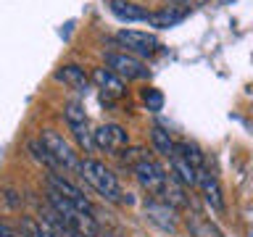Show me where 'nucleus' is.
I'll use <instances>...</instances> for the list:
<instances>
[{
  "label": "nucleus",
  "mask_w": 253,
  "mask_h": 237,
  "mask_svg": "<svg viewBox=\"0 0 253 237\" xmlns=\"http://www.w3.org/2000/svg\"><path fill=\"white\" fill-rule=\"evenodd\" d=\"M45 195H47V203H50L55 211H58L61 221H63L69 229H74V232L84 235V237H98L100 227H98V221L92 219V213L82 211L79 205H74L69 198H63L58 190H53V187H47Z\"/></svg>",
  "instance_id": "nucleus-1"
},
{
  "label": "nucleus",
  "mask_w": 253,
  "mask_h": 237,
  "mask_svg": "<svg viewBox=\"0 0 253 237\" xmlns=\"http://www.w3.org/2000/svg\"><path fill=\"white\" fill-rule=\"evenodd\" d=\"M79 177H82L98 195L106 198V200H122V187H119V179H116V174L111 171V169H106V163L95 161V158H84Z\"/></svg>",
  "instance_id": "nucleus-2"
},
{
  "label": "nucleus",
  "mask_w": 253,
  "mask_h": 237,
  "mask_svg": "<svg viewBox=\"0 0 253 237\" xmlns=\"http://www.w3.org/2000/svg\"><path fill=\"white\" fill-rule=\"evenodd\" d=\"M40 140L47 145V150L53 153V158L58 161V166L63 171H82V161L84 158H79L77 153H74V148L69 145L66 140L61 137L58 132H53V129H42V134H40Z\"/></svg>",
  "instance_id": "nucleus-3"
},
{
  "label": "nucleus",
  "mask_w": 253,
  "mask_h": 237,
  "mask_svg": "<svg viewBox=\"0 0 253 237\" xmlns=\"http://www.w3.org/2000/svg\"><path fill=\"white\" fill-rule=\"evenodd\" d=\"M132 171H134V177H137V182L142 185V190H148V193H153V195H164L166 185H169V177H166L164 166L158 161L145 156L142 161H137L132 166Z\"/></svg>",
  "instance_id": "nucleus-4"
},
{
  "label": "nucleus",
  "mask_w": 253,
  "mask_h": 237,
  "mask_svg": "<svg viewBox=\"0 0 253 237\" xmlns=\"http://www.w3.org/2000/svg\"><path fill=\"white\" fill-rule=\"evenodd\" d=\"M106 66L111 71H116L122 79H145L148 66L142 63V58L132 53H106Z\"/></svg>",
  "instance_id": "nucleus-5"
},
{
  "label": "nucleus",
  "mask_w": 253,
  "mask_h": 237,
  "mask_svg": "<svg viewBox=\"0 0 253 237\" xmlns=\"http://www.w3.org/2000/svg\"><path fill=\"white\" fill-rule=\"evenodd\" d=\"M126 145H129V134L124 132V126L103 124V126L95 129V148L106 150V153H111V156H119Z\"/></svg>",
  "instance_id": "nucleus-6"
},
{
  "label": "nucleus",
  "mask_w": 253,
  "mask_h": 237,
  "mask_svg": "<svg viewBox=\"0 0 253 237\" xmlns=\"http://www.w3.org/2000/svg\"><path fill=\"white\" fill-rule=\"evenodd\" d=\"M116 40L122 42L132 55H153L158 47V37L150 35V32H137V29H122L116 35Z\"/></svg>",
  "instance_id": "nucleus-7"
},
{
  "label": "nucleus",
  "mask_w": 253,
  "mask_h": 237,
  "mask_svg": "<svg viewBox=\"0 0 253 237\" xmlns=\"http://www.w3.org/2000/svg\"><path fill=\"white\" fill-rule=\"evenodd\" d=\"M145 216L153 221L156 227H161L164 232H177L179 227V213L174 205H169L166 200H145Z\"/></svg>",
  "instance_id": "nucleus-8"
},
{
  "label": "nucleus",
  "mask_w": 253,
  "mask_h": 237,
  "mask_svg": "<svg viewBox=\"0 0 253 237\" xmlns=\"http://www.w3.org/2000/svg\"><path fill=\"white\" fill-rule=\"evenodd\" d=\"M47 187L58 190V193H61L63 198H69V200L74 203V205H79L82 211H87V213H95V211H92V203L84 198L82 190H79L77 185H71V182H69L66 177H61L58 171H50V174H47Z\"/></svg>",
  "instance_id": "nucleus-9"
},
{
  "label": "nucleus",
  "mask_w": 253,
  "mask_h": 237,
  "mask_svg": "<svg viewBox=\"0 0 253 237\" xmlns=\"http://www.w3.org/2000/svg\"><path fill=\"white\" fill-rule=\"evenodd\" d=\"M198 185L203 190V200L206 205L213 211V213H224V195H221V185L216 177H211L209 171H201V179H198Z\"/></svg>",
  "instance_id": "nucleus-10"
},
{
  "label": "nucleus",
  "mask_w": 253,
  "mask_h": 237,
  "mask_svg": "<svg viewBox=\"0 0 253 237\" xmlns=\"http://www.w3.org/2000/svg\"><path fill=\"white\" fill-rule=\"evenodd\" d=\"M169 161H171V174H174V179H177V182H182L185 187H195V185H198L201 171H198L182 153H177V150H174V156L169 158Z\"/></svg>",
  "instance_id": "nucleus-11"
},
{
  "label": "nucleus",
  "mask_w": 253,
  "mask_h": 237,
  "mask_svg": "<svg viewBox=\"0 0 253 237\" xmlns=\"http://www.w3.org/2000/svg\"><path fill=\"white\" fill-rule=\"evenodd\" d=\"M108 8H111V13H114L119 21H126V24H132V21H148V16H150L142 5L129 3V0H108Z\"/></svg>",
  "instance_id": "nucleus-12"
},
{
  "label": "nucleus",
  "mask_w": 253,
  "mask_h": 237,
  "mask_svg": "<svg viewBox=\"0 0 253 237\" xmlns=\"http://www.w3.org/2000/svg\"><path fill=\"white\" fill-rule=\"evenodd\" d=\"M187 8H177V5H169V8H161V11H153L148 16V24L156 29H169V27H177L179 21L187 19Z\"/></svg>",
  "instance_id": "nucleus-13"
},
{
  "label": "nucleus",
  "mask_w": 253,
  "mask_h": 237,
  "mask_svg": "<svg viewBox=\"0 0 253 237\" xmlns=\"http://www.w3.org/2000/svg\"><path fill=\"white\" fill-rule=\"evenodd\" d=\"M92 82L98 84L106 95H111V98H122L124 95V79L111 69H95L92 71Z\"/></svg>",
  "instance_id": "nucleus-14"
},
{
  "label": "nucleus",
  "mask_w": 253,
  "mask_h": 237,
  "mask_svg": "<svg viewBox=\"0 0 253 237\" xmlns=\"http://www.w3.org/2000/svg\"><path fill=\"white\" fill-rule=\"evenodd\" d=\"M55 79H61L63 84H69L71 90L77 92H87V87H90V77L84 74V69L79 66H63L55 71Z\"/></svg>",
  "instance_id": "nucleus-15"
},
{
  "label": "nucleus",
  "mask_w": 253,
  "mask_h": 237,
  "mask_svg": "<svg viewBox=\"0 0 253 237\" xmlns=\"http://www.w3.org/2000/svg\"><path fill=\"white\" fill-rule=\"evenodd\" d=\"M187 229L193 237H221L216 224H211L209 219H203L201 213H190L187 216Z\"/></svg>",
  "instance_id": "nucleus-16"
},
{
  "label": "nucleus",
  "mask_w": 253,
  "mask_h": 237,
  "mask_svg": "<svg viewBox=\"0 0 253 237\" xmlns=\"http://www.w3.org/2000/svg\"><path fill=\"white\" fill-rule=\"evenodd\" d=\"M27 150L32 153V158H35L37 163H45V166H47V169H50V171H61L58 161H55V158H53V153H50V150H47V145H45L42 140H32L29 145H27Z\"/></svg>",
  "instance_id": "nucleus-17"
},
{
  "label": "nucleus",
  "mask_w": 253,
  "mask_h": 237,
  "mask_svg": "<svg viewBox=\"0 0 253 237\" xmlns=\"http://www.w3.org/2000/svg\"><path fill=\"white\" fill-rule=\"evenodd\" d=\"M150 142H153L156 153H161V156H166V158H171L174 150H177V142H174V140L169 137V132H164L161 126H153V129H150Z\"/></svg>",
  "instance_id": "nucleus-18"
},
{
  "label": "nucleus",
  "mask_w": 253,
  "mask_h": 237,
  "mask_svg": "<svg viewBox=\"0 0 253 237\" xmlns=\"http://www.w3.org/2000/svg\"><path fill=\"white\" fill-rule=\"evenodd\" d=\"M182 187H185L182 182L169 177V185H166V190H164V198H166V203H169V205H174V208H185V205H187V195H185V190H182Z\"/></svg>",
  "instance_id": "nucleus-19"
},
{
  "label": "nucleus",
  "mask_w": 253,
  "mask_h": 237,
  "mask_svg": "<svg viewBox=\"0 0 253 237\" xmlns=\"http://www.w3.org/2000/svg\"><path fill=\"white\" fill-rule=\"evenodd\" d=\"M21 232H24V237H58L50 227L45 224V221L29 219V216L21 219Z\"/></svg>",
  "instance_id": "nucleus-20"
},
{
  "label": "nucleus",
  "mask_w": 253,
  "mask_h": 237,
  "mask_svg": "<svg viewBox=\"0 0 253 237\" xmlns=\"http://www.w3.org/2000/svg\"><path fill=\"white\" fill-rule=\"evenodd\" d=\"M177 153L185 156L198 171H206V158H203V153H201V148H198V145H193V142H187V140H182V142H177Z\"/></svg>",
  "instance_id": "nucleus-21"
},
{
  "label": "nucleus",
  "mask_w": 253,
  "mask_h": 237,
  "mask_svg": "<svg viewBox=\"0 0 253 237\" xmlns=\"http://www.w3.org/2000/svg\"><path fill=\"white\" fill-rule=\"evenodd\" d=\"M71 132H74V137H77V142H79V148H82L84 153H90L92 145H95V132H90V126H87V124L71 126Z\"/></svg>",
  "instance_id": "nucleus-22"
},
{
  "label": "nucleus",
  "mask_w": 253,
  "mask_h": 237,
  "mask_svg": "<svg viewBox=\"0 0 253 237\" xmlns=\"http://www.w3.org/2000/svg\"><path fill=\"white\" fill-rule=\"evenodd\" d=\"M63 116H66L69 126L87 124V114H84V106H82V103H69V106L63 108Z\"/></svg>",
  "instance_id": "nucleus-23"
},
{
  "label": "nucleus",
  "mask_w": 253,
  "mask_h": 237,
  "mask_svg": "<svg viewBox=\"0 0 253 237\" xmlns=\"http://www.w3.org/2000/svg\"><path fill=\"white\" fill-rule=\"evenodd\" d=\"M142 100H145L148 111H153V114H158L164 108V95H161V90H153V87L142 92Z\"/></svg>",
  "instance_id": "nucleus-24"
},
{
  "label": "nucleus",
  "mask_w": 253,
  "mask_h": 237,
  "mask_svg": "<svg viewBox=\"0 0 253 237\" xmlns=\"http://www.w3.org/2000/svg\"><path fill=\"white\" fill-rule=\"evenodd\" d=\"M3 200H5L8 208H21V205H24V198H21L19 193H16V190H5Z\"/></svg>",
  "instance_id": "nucleus-25"
},
{
  "label": "nucleus",
  "mask_w": 253,
  "mask_h": 237,
  "mask_svg": "<svg viewBox=\"0 0 253 237\" xmlns=\"http://www.w3.org/2000/svg\"><path fill=\"white\" fill-rule=\"evenodd\" d=\"M0 237H24V232H21V229L16 232L11 224H0Z\"/></svg>",
  "instance_id": "nucleus-26"
},
{
  "label": "nucleus",
  "mask_w": 253,
  "mask_h": 237,
  "mask_svg": "<svg viewBox=\"0 0 253 237\" xmlns=\"http://www.w3.org/2000/svg\"><path fill=\"white\" fill-rule=\"evenodd\" d=\"M61 237H84V235H79V232H74V229H66Z\"/></svg>",
  "instance_id": "nucleus-27"
},
{
  "label": "nucleus",
  "mask_w": 253,
  "mask_h": 237,
  "mask_svg": "<svg viewBox=\"0 0 253 237\" xmlns=\"http://www.w3.org/2000/svg\"><path fill=\"white\" fill-rule=\"evenodd\" d=\"M177 3H190V0H177Z\"/></svg>",
  "instance_id": "nucleus-28"
}]
</instances>
